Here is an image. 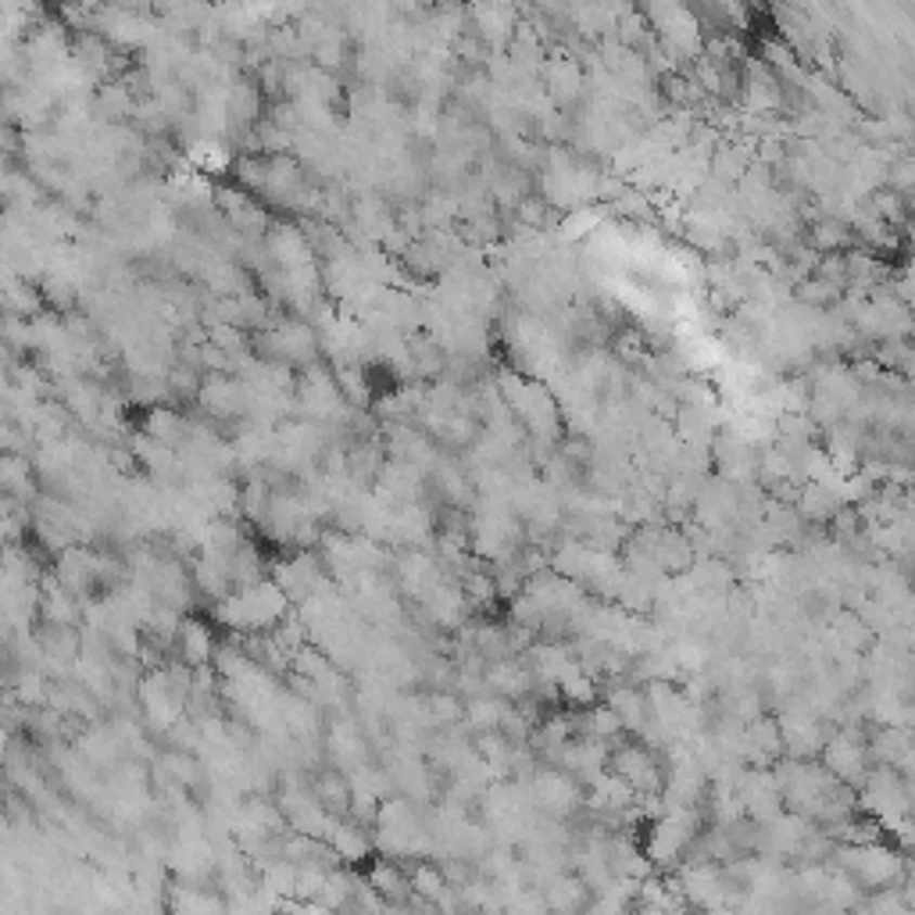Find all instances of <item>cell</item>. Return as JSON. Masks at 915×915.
Wrapping results in <instances>:
<instances>
[{
  "instance_id": "cell-1",
  "label": "cell",
  "mask_w": 915,
  "mask_h": 915,
  "mask_svg": "<svg viewBox=\"0 0 915 915\" xmlns=\"http://www.w3.org/2000/svg\"><path fill=\"white\" fill-rule=\"evenodd\" d=\"M269 255L280 261L283 272L315 265V247H311L308 233H300V229H294V225H272L269 229Z\"/></svg>"
},
{
  "instance_id": "cell-2",
  "label": "cell",
  "mask_w": 915,
  "mask_h": 915,
  "mask_svg": "<svg viewBox=\"0 0 915 915\" xmlns=\"http://www.w3.org/2000/svg\"><path fill=\"white\" fill-rule=\"evenodd\" d=\"M190 429H194V423L183 415V412H172V408H162V404H154L147 418H143V433H147L151 440H158L165 443V448H186L190 443Z\"/></svg>"
},
{
  "instance_id": "cell-3",
  "label": "cell",
  "mask_w": 915,
  "mask_h": 915,
  "mask_svg": "<svg viewBox=\"0 0 915 915\" xmlns=\"http://www.w3.org/2000/svg\"><path fill=\"white\" fill-rule=\"evenodd\" d=\"M0 493L11 501H29L36 493V465L18 451L0 454Z\"/></svg>"
},
{
  "instance_id": "cell-4",
  "label": "cell",
  "mask_w": 915,
  "mask_h": 915,
  "mask_svg": "<svg viewBox=\"0 0 915 915\" xmlns=\"http://www.w3.org/2000/svg\"><path fill=\"white\" fill-rule=\"evenodd\" d=\"M176 652L183 658V666H204V661H211L215 655V636L208 630V622L201 619H183L179 622V633H176Z\"/></svg>"
},
{
  "instance_id": "cell-5",
  "label": "cell",
  "mask_w": 915,
  "mask_h": 915,
  "mask_svg": "<svg viewBox=\"0 0 915 915\" xmlns=\"http://www.w3.org/2000/svg\"><path fill=\"white\" fill-rule=\"evenodd\" d=\"M308 790L315 794V801L330 815H347V804H351V779L344 773H336V769H319V773L308 779Z\"/></svg>"
},
{
  "instance_id": "cell-6",
  "label": "cell",
  "mask_w": 915,
  "mask_h": 915,
  "mask_svg": "<svg viewBox=\"0 0 915 915\" xmlns=\"http://www.w3.org/2000/svg\"><path fill=\"white\" fill-rule=\"evenodd\" d=\"M590 898H594V890H590V884L580 873H558L547 884L544 905L558 912H576V908H590Z\"/></svg>"
},
{
  "instance_id": "cell-7",
  "label": "cell",
  "mask_w": 915,
  "mask_h": 915,
  "mask_svg": "<svg viewBox=\"0 0 915 915\" xmlns=\"http://www.w3.org/2000/svg\"><path fill=\"white\" fill-rule=\"evenodd\" d=\"M369 887L387 901V908H404V901L412 898V884H408V873L401 869V862H376L372 865Z\"/></svg>"
},
{
  "instance_id": "cell-8",
  "label": "cell",
  "mask_w": 915,
  "mask_h": 915,
  "mask_svg": "<svg viewBox=\"0 0 915 915\" xmlns=\"http://www.w3.org/2000/svg\"><path fill=\"white\" fill-rule=\"evenodd\" d=\"M47 305L43 294L36 291L29 280H8L0 286V315H22V319H36Z\"/></svg>"
},
{
  "instance_id": "cell-9",
  "label": "cell",
  "mask_w": 915,
  "mask_h": 915,
  "mask_svg": "<svg viewBox=\"0 0 915 915\" xmlns=\"http://www.w3.org/2000/svg\"><path fill=\"white\" fill-rule=\"evenodd\" d=\"M423 705H426V716H429L433 730L458 726V722L465 719V697L454 694V691H429L423 697Z\"/></svg>"
},
{
  "instance_id": "cell-10",
  "label": "cell",
  "mask_w": 915,
  "mask_h": 915,
  "mask_svg": "<svg viewBox=\"0 0 915 915\" xmlns=\"http://www.w3.org/2000/svg\"><path fill=\"white\" fill-rule=\"evenodd\" d=\"M408 884L418 898L426 901H437L443 890H448V880H443V869L440 865H429V862H415L412 869H408Z\"/></svg>"
},
{
  "instance_id": "cell-11",
  "label": "cell",
  "mask_w": 915,
  "mask_h": 915,
  "mask_svg": "<svg viewBox=\"0 0 915 915\" xmlns=\"http://www.w3.org/2000/svg\"><path fill=\"white\" fill-rule=\"evenodd\" d=\"M47 683L43 680V672L40 669H18V676H15V701L18 705H29V708H40L47 705Z\"/></svg>"
},
{
  "instance_id": "cell-12",
  "label": "cell",
  "mask_w": 915,
  "mask_h": 915,
  "mask_svg": "<svg viewBox=\"0 0 915 915\" xmlns=\"http://www.w3.org/2000/svg\"><path fill=\"white\" fill-rule=\"evenodd\" d=\"M812 240L819 247H840V244H848V229L840 222H823V225H815Z\"/></svg>"
},
{
  "instance_id": "cell-13",
  "label": "cell",
  "mask_w": 915,
  "mask_h": 915,
  "mask_svg": "<svg viewBox=\"0 0 915 915\" xmlns=\"http://www.w3.org/2000/svg\"><path fill=\"white\" fill-rule=\"evenodd\" d=\"M8 748H11V726L8 722H0V758L8 755Z\"/></svg>"
}]
</instances>
